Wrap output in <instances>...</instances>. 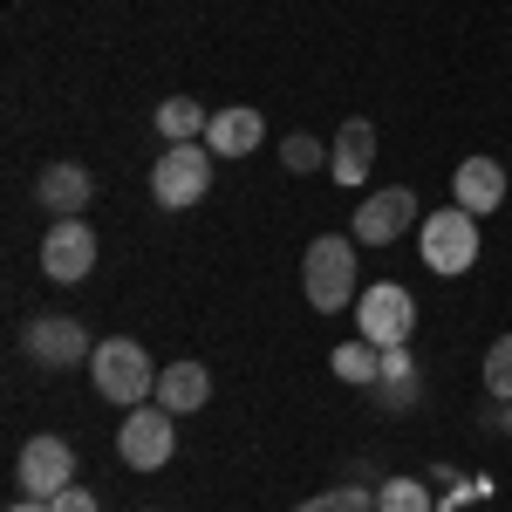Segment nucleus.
<instances>
[{
  "mask_svg": "<svg viewBox=\"0 0 512 512\" xmlns=\"http://www.w3.org/2000/svg\"><path fill=\"white\" fill-rule=\"evenodd\" d=\"M89 376H96V396H103V403H123V410H137L144 396H158V369H151V355L137 349L130 335L96 342V355H89Z\"/></svg>",
  "mask_w": 512,
  "mask_h": 512,
  "instance_id": "obj_1",
  "label": "nucleus"
},
{
  "mask_svg": "<svg viewBox=\"0 0 512 512\" xmlns=\"http://www.w3.org/2000/svg\"><path fill=\"white\" fill-rule=\"evenodd\" d=\"M301 287H308L315 315H342L355 301V239L321 233L315 246H308V260H301Z\"/></svg>",
  "mask_w": 512,
  "mask_h": 512,
  "instance_id": "obj_2",
  "label": "nucleus"
},
{
  "mask_svg": "<svg viewBox=\"0 0 512 512\" xmlns=\"http://www.w3.org/2000/svg\"><path fill=\"white\" fill-rule=\"evenodd\" d=\"M205 192H212V151H205V137L158 151V164H151V198H158L164 212H185Z\"/></svg>",
  "mask_w": 512,
  "mask_h": 512,
  "instance_id": "obj_3",
  "label": "nucleus"
},
{
  "mask_svg": "<svg viewBox=\"0 0 512 512\" xmlns=\"http://www.w3.org/2000/svg\"><path fill=\"white\" fill-rule=\"evenodd\" d=\"M417 253H424V267L431 274H465V267H478V219L465 212V205H444V212H431L424 219V233H417Z\"/></svg>",
  "mask_w": 512,
  "mask_h": 512,
  "instance_id": "obj_4",
  "label": "nucleus"
},
{
  "mask_svg": "<svg viewBox=\"0 0 512 512\" xmlns=\"http://www.w3.org/2000/svg\"><path fill=\"white\" fill-rule=\"evenodd\" d=\"M355 321H362V342H376V349H410V335H417V301H410V287L376 280L369 294H355Z\"/></svg>",
  "mask_w": 512,
  "mask_h": 512,
  "instance_id": "obj_5",
  "label": "nucleus"
},
{
  "mask_svg": "<svg viewBox=\"0 0 512 512\" xmlns=\"http://www.w3.org/2000/svg\"><path fill=\"white\" fill-rule=\"evenodd\" d=\"M171 451H178V424L164 403H137L117 424V458L130 472H158V465H171Z\"/></svg>",
  "mask_w": 512,
  "mask_h": 512,
  "instance_id": "obj_6",
  "label": "nucleus"
},
{
  "mask_svg": "<svg viewBox=\"0 0 512 512\" xmlns=\"http://www.w3.org/2000/svg\"><path fill=\"white\" fill-rule=\"evenodd\" d=\"M417 226V192L410 185H383V192H369V205H355V246H390Z\"/></svg>",
  "mask_w": 512,
  "mask_h": 512,
  "instance_id": "obj_7",
  "label": "nucleus"
},
{
  "mask_svg": "<svg viewBox=\"0 0 512 512\" xmlns=\"http://www.w3.org/2000/svg\"><path fill=\"white\" fill-rule=\"evenodd\" d=\"M14 478H21V492H28V499H55L62 485H76V451H69L62 437H28Z\"/></svg>",
  "mask_w": 512,
  "mask_h": 512,
  "instance_id": "obj_8",
  "label": "nucleus"
},
{
  "mask_svg": "<svg viewBox=\"0 0 512 512\" xmlns=\"http://www.w3.org/2000/svg\"><path fill=\"white\" fill-rule=\"evenodd\" d=\"M89 267H96V233L82 219H55L48 239H41V274L76 287V280H89Z\"/></svg>",
  "mask_w": 512,
  "mask_h": 512,
  "instance_id": "obj_9",
  "label": "nucleus"
},
{
  "mask_svg": "<svg viewBox=\"0 0 512 512\" xmlns=\"http://www.w3.org/2000/svg\"><path fill=\"white\" fill-rule=\"evenodd\" d=\"M28 349H35L41 369H82V362L96 355V342L82 335V321H69V315H41L35 328H28Z\"/></svg>",
  "mask_w": 512,
  "mask_h": 512,
  "instance_id": "obj_10",
  "label": "nucleus"
},
{
  "mask_svg": "<svg viewBox=\"0 0 512 512\" xmlns=\"http://www.w3.org/2000/svg\"><path fill=\"white\" fill-rule=\"evenodd\" d=\"M451 205H465L472 219L499 212V205H506V164L499 158H465L451 171Z\"/></svg>",
  "mask_w": 512,
  "mask_h": 512,
  "instance_id": "obj_11",
  "label": "nucleus"
},
{
  "mask_svg": "<svg viewBox=\"0 0 512 512\" xmlns=\"http://www.w3.org/2000/svg\"><path fill=\"white\" fill-rule=\"evenodd\" d=\"M35 205H48L55 219H76L82 205H96V178L82 164H41L35 178Z\"/></svg>",
  "mask_w": 512,
  "mask_h": 512,
  "instance_id": "obj_12",
  "label": "nucleus"
},
{
  "mask_svg": "<svg viewBox=\"0 0 512 512\" xmlns=\"http://www.w3.org/2000/svg\"><path fill=\"white\" fill-rule=\"evenodd\" d=\"M260 137H267V123H260V110H246V103L212 110V123H205V151L212 158H246V151H260Z\"/></svg>",
  "mask_w": 512,
  "mask_h": 512,
  "instance_id": "obj_13",
  "label": "nucleus"
},
{
  "mask_svg": "<svg viewBox=\"0 0 512 512\" xmlns=\"http://www.w3.org/2000/svg\"><path fill=\"white\" fill-rule=\"evenodd\" d=\"M205 396H212V369H205V362H164L158 369V403L171 417L205 410Z\"/></svg>",
  "mask_w": 512,
  "mask_h": 512,
  "instance_id": "obj_14",
  "label": "nucleus"
},
{
  "mask_svg": "<svg viewBox=\"0 0 512 512\" xmlns=\"http://www.w3.org/2000/svg\"><path fill=\"white\" fill-rule=\"evenodd\" d=\"M369 158H376V123L349 117V123H342V137H335V158H328L335 185H362V178H369Z\"/></svg>",
  "mask_w": 512,
  "mask_h": 512,
  "instance_id": "obj_15",
  "label": "nucleus"
},
{
  "mask_svg": "<svg viewBox=\"0 0 512 512\" xmlns=\"http://www.w3.org/2000/svg\"><path fill=\"white\" fill-rule=\"evenodd\" d=\"M205 103H198V96H164L158 103V137L164 144H198V137H205Z\"/></svg>",
  "mask_w": 512,
  "mask_h": 512,
  "instance_id": "obj_16",
  "label": "nucleus"
},
{
  "mask_svg": "<svg viewBox=\"0 0 512 512\" xmlns=\"http://www.w3.org/2000/svg\"><path fill=\"white\" fill-rule=\"evenodd\" d=\"M328 369H335L342 383H376V376H383V349H376V342H342V349L328 355Z\"/></svg>",
  "mask_w": 512,
  "mask_h": 512,
  "instance_id": "obj_17",
  "label": "nucleus"
},
{
  "mask_svg": "<svg viewBox=\"0 0 512 512\" xmlns=\"http://www.w3.org/2000/svg\"><path fill=\"white\" fill-rule=\"evenodd\" d=\"M376 512H431L424 478H383V485H376Z\"/></svg>",
  "mask_w": 512,
  "mask_h": 512,
  "instance_id": "obj_18",
  "label": "nucleus"
},
{
  "mask_svg": "<svg viewBox=\"0 0 512 512\" xmlns=\"http://www.w3.org/2000/svg\"><path fill=\"white\" fill-rule=\"evenodd\" d=\"M294 512H376V499H369V485H335V492H315Z\"/></svg>",
  "mask_w": 512,
  "mask_h": 512,
  "instance_id": "obj_19",
  "label": "nucleus"
},
{
  "mask_svg": "<svg viewBox=\"0 0 512 512\" xmlns=\"http://www.w3.org/2000/svg\"><path fill=\"white\" fill-rule=\"evenodd\" d=\"M485 390L499 396V403H512V335H499L485 349Z\"/></svg>",
  "mask_w": 512,
  "mask_h": 512,
  "instance_id": "obj_20",
  "label": "nucleus"
},
{
  "mask_svg": "<svg viewBox=\"0 0 512 512\" xmlns=\"http://www.w3.org/2000/svg\"><path fill=\"white\" fill-rule=\"evenodd\" d=\"M280 164H287V171H315L321 144H315V137H287V144H280Z\"/></svg>",
  "mask_w": 512,
  "mask_h": 512,
  "instance_id": "obj_21",
  "label": "nucleus"
},
{
  "mask_svg": "<svg viewBox=\"0 0 512 512\" xmlns=\"http://www.w3.org/2000/svg\"><path fill=\"white\" fill-rule=\"evenodd\" d=\"M48 512H96V492H82V485H62V492L48 499Z\"/></svg>",
  "mask_w": 512,
  "mask_h": 512,
  "instance_id": "obj_22",
  "label": "nucleus"
},
{
  "mask_svg": "<svg viewBox=\"0 0 512 512\" xmlns=\"http://www.w3.org/2000/svg\"><path fill=\"white\" fill-rule=\"evenodd\" d=\"M7 512H48V499H21V506H7Z\"/></svg>",
  "mask_w": 512,
  "mask_h": 512,
  "instance_id": "obj_23",
  "label": "nucleus"
},
{
  "mask_svg": "<svg viewBox=\"0 0 512 512\" xmlns=\"http://www.w3.org/2000/svg\"><path fill=\"white\" fill-rule=\"evenodd\" d=\"M499 431H506V437H512V403H499Z\"/></svg>",
  "mask_w": 512,
  "mask_h": 512,
  "instance_id": "obj_24",
  "label": "nucleus"
}]
</instances>
